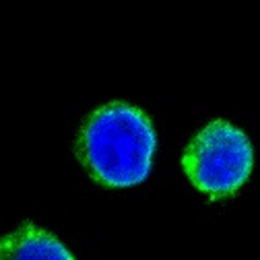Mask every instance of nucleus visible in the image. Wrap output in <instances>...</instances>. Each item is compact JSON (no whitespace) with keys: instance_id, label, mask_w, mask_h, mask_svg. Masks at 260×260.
Wrapping results in <instances>:
<instances>
[{"instance_id":"1","label":"nucleus","mask_w":260,"mask_h":260,"mask_svg":"<svg viewBox=\"0 0 260 260\" xmlns=\"http://www.w3.org/2000/svg\"><path fill=\"white\" fill-rule=\"evenodd\" d=\"M155 149L151 120L124 102H112L89 114L75 145L89 176L110 188H128L147 180Z\"/></svg>"},{"instance_id":"2","label":"nucleus","mask_w":260,"mask_h":260,"mask_svg":"<svg viewBox=\"0 0 260 260\" xmlns=\"http://www.w3.org/2000/svg\"><path fill=\"white\" fill-rule=\"evenodd\" d=\"M254 153L248 137L225 120H213L188 143L182 168L194 188L211 199L238 192L250 178Z\"/></svg>"},{"instance_id":"3","label":"nucleus","mask_w":260,"mask_h":260,"mask_svg":"<svg viewBox=\"0 0 260 260\" xmlns=\"http://www.w3.org/2000/svg\"><path fill=\"white\" fill-rule=\"evenodd\" d=\"M0 260H75L54 234L23 221L0 242Z\"/></svg>"}]
</instances>
